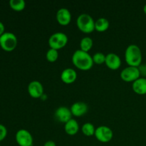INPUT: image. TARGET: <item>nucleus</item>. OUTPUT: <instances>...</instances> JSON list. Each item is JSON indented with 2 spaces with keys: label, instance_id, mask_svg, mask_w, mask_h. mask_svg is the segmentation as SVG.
Segmentation results:
<instances>
[{
  "label": "nucleus",
  "instance_id": "23",
  "mask_svg": "<svg viewBox=\"0 0 146 146\" xmlns=\"http://www.w3.org/2000/svg\"><path fill=\"white\" fill-rule=\"evenodd\" d=\"M7 135V129L4 125L0 124V141H3Z\"/></svg>",
  "mask_w": 146,
  "mask_h": 146
},
{
  "label": "nucleus",
  "instance_id": "26",
  "mask_svg": "<svg viewBox=\"0 0 146 146\" xmlns=\"http://www.w3.org/2000/svg\"><path fill=\"white\" fill-rule=\"evenodd\" d=\"M4 30H5V27H4V24H3L1 21H0V36H1L4 32H5Z\"/></svg>",
  "mask_w": 146,
  "mask_h": 146
},
{
  "label": "nucleus",
  "instance_id": "2",
  "mask_svg": "<svg viewBox=\"0 0 146 146\" xmlns=\"http://www.w3.org/2000/svg\"><path fill=\"white\" fill-rule=\"evenodd\" d=\"M125 61L128 66L138 67L142 62V52L136 44H130L125 51Z\"/></svg>",
  "mask_w": 146,
  "mask_h": 146
},
{
  "label": "nucleus",
  "instance_id": "7",
  "mask_svg": "<svg viewBox=\"0 0 146 146\" xmlns=\"http://www.w3.org/2000/svg\"><path fill=\"white\" fill-rule=\"evenodd\" d=\"M140 71L138 67L128 66L121 72V78L126 82H133L140 78Z\"/></svg>",
  "mask_w": 146,
  "mask_h": 146
},
{
  "label": "nucleus",
  "instance_id": "17",
  "mask_svg": "<svg viewBox=\"0 0 146 146\" xmlns=\"http://www.w3.org/2000/svg\"><path fill=\"white\" fill-rule=\"evenodd\" d=\"M110 25L109 21L105 17H100L95 21V30L103 32L106 31Z\"/></svg>",
  "mask_w": 146,
  "mask_h": 146
},
{
  "label": "nucleus",
  "instance_id": "24",
  "mask_svg": "<svg viewBox=\"0 0 146 146\" xmlns=\"http://www.w3.org/2000/svg\"><path fill=\"white\" fill-rule=\"evenodd\" d=\"M138 68H139L140 74L141 75L144 76H146V68L145 65H140L138 66Z\"/></svg>",
  "mask_w": 146,
  "mask_h": 146
},
{
  "label": "nucleus",
  "instance_id": "5",
  "mask_svg": "<svg viewBox=\"0 0 146 146\" xmlns=\"http://www.w3.org/2000/svg\"><path fill=\"white\" fill-rule=\"evenodd\" d=\"M0 46L7 51H11L17 47V38L11 32H4L0 36Z\"/></svg>",
  "mask_w": 146,
  "mask_h": 146
},
{
  "label": "nucleus",
  "instance_id": "19",
  "mask_svg": "<svg viewBox=\"0 0 146 146\" xmlns=\"http://www.w3.org/2000/svg\"><path fill=\"white\" fill-rule=\"evenodd\" d=\"M81 131L84 135H87V136H91V135H94L95 134L96 128L94 124L88 122L83 124L82 127H81Z\"/></svg>",
  "mask_w": 146,
  "mask_h": 146
},
{
  "label": "nucleus",
  "instance_id": "25",
  "mask_svg": "<svg viewBox=\"0 0 146 146\" xmlns=\"http://www.w3.org/2000/svg\"><path fill=\"white\" fill-rule=\"evenodd\" d=\"M44 146H56V144L53 141H48L44 143Z\"/></svg>",
  "mask_w": 146,
  "mask_h": 146
},
{
  "label": "nucleus",
  "instance_id": "6",
  "mask_svg": "<svg viewBox=\"0 0 146 146\" xmlns=\"http://www.w3.org/2000/svg\"><path fill=\"white\" fill-rule=\"evenodd\" d=\"M94 135L98 141L102 143H108L113 137V132L111 128L106 125H100L96 128Z\"/></svg>",
  "mask_w": 146,
  "mask_h": 146
},
{
  "label": "nucleus",
  "instance_id": "12",
  "mask_svg": "<svg viewBox=\"0 0 146 146\" xmlns=\"http://www.w3.org/2000/svg\"><path fill=\"white\" fill-rule=\"evenodd\" d=\"M105 64L111 69L116 70L121 66V59L118 54L115 53H109L106 55Z\"/></svg>",
  "mask_w": 146,
  "mask_h": 146
},
{
  "label": "nucleus",
  "instance_id": "3",
  "mask_svg": "<svg viewBox=\"0 0 146 146\" xmlns=\"http://www.w3.org/2000/svg\"><path fill=\"white\" fill-rule=\"evenodd\" d=\"M76 25L78 29L84 33H91L95 30V21L90 14L83 13L76 19Z\"/></svg>",
  "mask_w": 146,
  "mask_h": 146
},
{
  "label": "nucleus",
  "instance_id": "13",
  "mask_svg": "<svg viewBox=\"0 0 146 146\" xmlns=\"http://www.w3.org/2000/svg\"><path fill=\"white\" fill-rule=\"evenodd\" d=\"M73 115L75 116H81L86 114L88 111V106L85 102L83 101H77L72 104L70 108Z\"/></svg>",
  "mask_w": 146,
  "mask_h": 146
},
{
  "label": "nucleus",
  "instance_id": "11",
  "mask_svg": "<svg viewBox=\"0 0 146 146\" xmlns=\"http://www.w3.org/2000/svg\"><path fill=\"white\" fill-rule=\"evenodd\" d=\"M56 18L58 24L62 26H66L71 21V14L68 9L63 7V8H60L57 11Z\"/></svg>",
  "mask_w": 146,
  "mask_h": 146
},
{
  "label": "nucleus",
  "instance_id": "21",
  "mask_svg": "<svg viewBox=\"0 0 146 146\" xmlns=\"http://www.w3.org/2000/svg\"><path fill=\"white\" fill-rule=\"evenodd\" d=\"M46 57L47 60L48 61H50V62H54V61H56L58 57V50L50 48L47 51L46 54Z\"/></svg>",
  "mask_w": 146,
  "mask_h": 146
},
{
  "label": "nucleus",
  "instance_id": "18",
  "mask_svg": "<svg viewBox=\"0 0 146 146\" xmlns=\"http://www.w3.org/2000/svg\"><path fill=\"white\" fill-rule=\"evenodd\" d=\"M93 44H94V41H93V39L91 37L84 36L80 41V47H81L80 49L88 52V51L91 50V48H92Z\"/></svg>",
  "mask_w": 146,
  "mask_h": 146
},
{
  "label": "nucleus",
  "instance_id": "22",
  "mask_svg": "<svg viewBox=\"0 0 146 146\" xmlns=\"http://www.w3.org/2000/svg\"><path fill=\"white\" fill-rule=\"evenodd\" d=\"M94 63L97 64H102L106 61V55L101 52H96L93 56Z\"/></svg>",
  "mask_w": 146,
  "mask_h": 146
},
{
  "label": "nucleus",
  "instance_id": "14",
  "mask_svg": "<svg viewBox=\"0 0 146 146\" xmlns=\"http://www.w3.org/2000/svg\"><path fill=\"white\" fill-rule=\"evenodd\" d=\"M77 73L74 68H64L61 74V79L65 84H72L76 80Z\"/></svg>",
  "mask_w": 146,
  "mask_h": 146
},
{
  "label": "nucleus",
  "instance_id": "4",
  "mask_svg": "<svg viewBox=\"0 0 146 146\" xmlns=\"http://www.w3.org/2000/svg\"><path fill=\"white\" fill-rule=\"evenodd\" d=\"M68 40V36L65 33L58 31L50 36L48 43L50 48L58 50L66 45Z\"/></svg>",
  "mask_w": 146,
  "mask_h": 146
},
{
  "label": "nucleus",
  "instance_id": "20",
  "mask_svg": "<svg viewBox=\"0 0 146 146\" xmlns=\"http://www.w3.org/2000/svg\"><path fill=\"white\" fill-rule=\"evenodd\" d=\"M9 5L12 9L19 11L25 8L26 2L24 0H10Z\"/></svg>",
  "mask_w": 146,
  "mask_h": 146
},
{
  "label": "nucleus",
  "instance_id": "1",
  "mask_svg": "<svg viewBox=\"0 0 146 146\" xmlns=\"http://www.w3.org/2000/svg\"><path fill=\"white\" fill-rule=\"evenodd\" d=\"M72 63L76 67L83 71H88L94 65L93 57L86 51L78 49L74 51L72 55Z\"/></svg>",
  "mask_w": 146,
  "mask_h": 146
},
{
  "label": "nucleus",
  "instance_id": "27",
  "mask_svg": "<svg viewBox=\"0 0 146 146\" xmlns=\"http://www.w3.org/2000/svg\"><path fill=\"white\" fill-rule=\"evenodd\" d=\"M143 11H144V13H145V14H146V4H145V6L143 7Z\"/></svg>",
  "mask_w": 146,
  "mask_h": 146
},
{
  "label": "nucleus",
  "instance_id": "9",
  "mask_svg": "<svg viewBox=\"0 0 146 146\" xmlns=\"http://www.w3.org/2000/svg\"><path fill=\"white\" fill-rule=\"evenodd\" d=\"M28 92L32 98H41L44 94V87L41 82L34 80L29 84Z\"/></svg>",
  "mask_w": 146,
  "mask_h": 146
},
{
  "label": "nucleus",
  "instance_id": "15",
  "mask_svg": "<svg viewBox=\"0 0 146 146\" xmlns=\"http://www.w3.org/2000/svg\"><path fill=\"white\" fill-rule=\"evenodd\" d=\"M132 88L134 92L140 95L146 94V78H138L133 82Z\"/></svg>",
  "mask_w": 146,
  "mask_h": 146
},
{
  "label": "nucleus",
  "instance_id": "8",
  "mask_svg": "<svg viewBox=\"0 0 146 146\" xmlns=\"http://www.w3.org/2000/svg\"><path fill=\"white\" fill-rule=\"evenodd\" d=\"M16 141L19 146H32L34 143L32 135L26 129H20L15 135Z\"/></svg>",
  "mask_w": 146,
  "mask_h": 146
},
{
  "label": "nucleus",
  "instance_id": "28",
  "mask_svg": "<svg viewBox=\"0 0 146 146\" xmlns=\"http://www.w3.org/2000/svg\"><path fill=\"white\" fill-rule=\"evenodd\" d=\"M145 68H146V64H145Z\"/></svg>",
  "mask_w": 146,
  "mask_h": 146
},
{
  "label": "nucleus",
  "instance_id": "10",
  "mask_svg": "<svg viewBox=\"0 0 146 146\" xmlns=\"http://www.w3.org/2000/svg\"><path fill=\"white\" fill-rule=\"evenodd\" d=\"M56 118L58 120L59 122L64 123H66L68 122L69 120L72 118V113L71 109L66 106H60L55 111Z\"/></svg>",
  "mask_w": 146,
  "mask_h": 146
},
{
  "label": "nucleus",
  "instance_id": "16",
  "mask_svg": "<svg viewBox=\"0 0 146 146\" xmlns=\"http://www.w3.org/2000/svg\"><path fill=\"white\" fill-rule=\"evenodd\" d=\"M64 130L66 133L68 135H75L78 133L79 130V124L76 120L71 118V120L66 122L64 125Z\"/></svg>",
  "mask_w": 146,
  "mask_h": 146
}]
</instances>
